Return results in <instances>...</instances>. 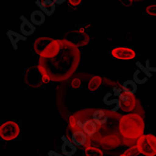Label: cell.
<instances>
[{
    "label": "cell",
    "instance_id": "obj_1",
    "mask_svg": "<svg viewBox=\"0 0 156 156\" xmlns=\"http://www.w3.org/2000/svg\"><path fill=\"white\" fill-rule=\"evenodd\" d=\"M60 41L61 51L58 55L52 59L39 58L38 64L52 81L57 82L66 80L71 77L78 68L80 61L79 48L64 38H61Z\"/></svg>",
    "mask_w": 156,
    "mask_h": 156
},
{
    "label": "cell",
    "instance_id": "obj_2",
    "mask_svg": "<svg viewBox=\"0 0 156 156\" xmlns=\"http://www.w3.org/2000/svg\"><path fill=\"white\" fill-rule=\"evenodd\" d=\"M119 130L121 135L126 139H138L144 136V119L137 113H129L123 115L120 120Z\"/></svg>",
    "mask_w": 156,
    "mask_h": 156
},
{
    "label": "cell",
    "instance_id": "obj_3",
    "mask_svg": "<svg viewBox=\"0 0 156 156\" xmlns=\"http://www.w3.org/2000/svg\"><path fill=\"white\" fill-rule=\"evenodd\" d=\"M34 50L39 58L52 59L61 51V41L48 37H37L34 42Z\"/></svg>",
    "mask_w": 156,
    "mask_h": 156
},
{
    "label": "cell",
    "instance_id": "obj_4",
    "mask_svg": "<svg viewBox=\"0 0 156 156\" xmlns=\"http://www.w3.org/2000/svg\"><path fill=\"white\" fill-rule=\"evenodd\" d=\"M24 80L28 86L37 88L41 86L42 84L49 83L51 80L46 74L44 69L37 65V66H31L26 70Z\"/></svg>",
    "mask_w": 156,
    "mask_h": 156
},
{
    "label": "cell",
    "instance_id": "obj_5",
    "mask_svg": "<svg viewBox=\"0 0 156 156\" xmlns=\"http://www.w3.org/2000/svg\"><path fill=\"white\" fill-rule=\"evenodd\" d=\"M21 134L19 123L14 121H7L0 125V136L2 139L10 141L16 139Z\"/></svg>",
    "mask_w": 156,
    "mask_h": 156
},
{
    "label": "cell",
    "instance_id": "obj_6",
    "mask_svg": "<svg viewBox=\"0 0 156 156\" xmlns=\"http://www.w3.org/2000/svg\"><path fill=\"white\" fill-rule=\"evenodd\" d=\"M64 39L68 41L69 43H71L75 47L79 48L86 46L90 41V37L84 30L79 29L66 32L64 35Z\"/></svg>",
    "mask_w": 156,
    "mask_h": 156
},
{
    "label": "cell",
    "instance_id": "obj_7",
    "mask_svg": "<svg viewBox=\"0 0 156 156\" xmlns=\"http://www.w3.org/2000/svg\"><path fill=\"white\" fill-rule=\"evenodd\" d=\"M114 94L115 96L118 97V99L120 100L121 103V108L122 110H123L124 112H131L134 110V108L136 106V99L134 95H127L124 93L122 94V89H119V88H114Z\"/></svg>",
    "mask_w": 156,
    "mask_h": 156
},
{
    "label": "cell",
    "instance_id": "obj_8",
    "mask_svg": "<svg viewBox=\"0 0 156 156\" xmlns=\"http://www.w3.org/2000/svg\"><path fill=\"white\" fill-rule=\"evenodd\" d=\"M111 55L113 58L118 59V60H122V61H128V60H133L136 58V51L127 47H116L111 51Z\"/></svg>",
    "mask_w": 156,
    "mask_h": 156
},
{
    "label": "cell",
    "instance_id": "obj_9",
    "mask_svg": "<svg viewBox=\"0 0 156 156\" xmlns=\"http://www.w3.org/2000/svg\"><path fill=\"white\" fill-rule=\"evenodd\" d=\"M136 146L138 149L139 153L143 154L145 156H154L156 155V152L152 150L150 143L148 142L146 136H142L140 138L137 139Z\"/></svg>",
    "mask_w": 156,
    "mask_h": 156
},
{
    "label": "cell",
    "instance_id": "obj_10",
    "mask_svg": "<svg viewBox=\"0 0 156 156\" xmlns=\"http://www.w3.org/2000/svg\"><path fill=\"white\" fill-rule=\"evenodd\" d=\"M78 127L90 137L94 136L97 132V124L93 120H86L83 122L78 121Z\"/></svg>",
    "mask_w": 156,
    "mask_h": 156
},
{
    "label": "cell",
    "instance_id": "obj_11",
    "mask_svg": "<svg viewBox=\"0 0 156 156\" xmlns=\"http://www.w3.org/2000/svg\"><path fill=\"white\" fill-rule=\"evenodd\" d=\"M21 25H20V31L21 34L24 37H30L36 32V26L31 23V21L27 20L23 15L21 16Z\"/></svg>",
    "mask_w": 156,
    "mask_h": 156
},
{
    "label": "cell",
    "instance_id": "obj_12",
    "mask_svg": "<svg viewBox=\"0 0 156 156\" xmlns=\"http://www.w3.org/2000/svg\"><path fill=\"white\" fill-rule=\"evenodd\" d=\"M36 5L40 9L42 12H44L46 16H51L56 9V5L52 0H44V1H36Z\"/></svg>",
    "mask_w": 156,
    "mask_h": 156
},
{
    "label": "cell",
    "instance_id": "obj_13",
    "mask_svg": "<svg viewBox=\"0 0 156 156\" xmlns=\"http://www.w3.org/2000/svg\"><path fill=\"white\" fill-rule=\"evenodd\" d=\"M7 37L9 40V42L11 43V46L13 47L14 51H17L18 50V46H19V43L22 41H26L27 40V37H24L23 35L20 34V33H17L13 30H9L7 31Z\"/></svg>",
    "mask_w": 156,
    "mask_h": 156
},
{
    "label": "cell",
    "instance_id": "obj_14",
    "mask_svg": "<svg viewBox=\"0 0 156 156\" xmlns=\"http://www.w3.org/2000/svg\"><path fill=\"white\" fill-rule=\"evenodd\" d=\"M62 140H63V144L61 147V151L62 153L65 156H72L76 153L77 151V146L73 144V142L71 140L67 139L66 136H62Z\"/></svg>",
    "mask_w": 156,
    "mask_h": 156
},
{
    "label": "cell",
    "instance_id": "obj_15",
    "mask_svg": "<svg viewBox=\"0 0 156 156\" xmlns=\"http://www.w3.org/2000/svg\"><path fill=\"white\" fill-rule=\"evenodd\" d=\"M71 141L76 146H83L87 143L88 136L83 131L81 130H76L72 136H71Z\"/></svg>",
    "mask_w": 156,
    "mask_h": 156
},
{
    "label": "cell",
    "instance_id": "obj_16",
    "mask_svg": "<svg viewBox=\"0 0 156 156\" xmlns=\"http://www.w3.org/2000/svg\"><path fill=\"white\" fill-rule=\"evenodd\" d=\"M122 89L127 95H134L137 91V84L133 80H127L122 83Z\"/></svg>",
    "mask_w": 156,
    "mask_h": 156
},
{
    "label": "cell",
    "instance_id": "obj_17",
    "mask_svg": "<svg viewBox=\"0 0 156 156\" xmlns=\"http://www.w3.org/2000/svg\"><path fill=\"white\" fill-rule=\"evenodd\" d=\"M30 21L35 26L36 25H41V24H43L46 21V15L44 14V12H42L39 9L34 10L30 15Z\"/></svg>",
    "mask_w": 156,
    "mask_h": 156
},
{
    "label": "cell",
    "instance_id": "obj_18",
    "mask_svg": "<svg viewBox=\"0 0 156 156\" xmlns=\"http://www.w3.org/2000/svg\"><path fill=\"white\" fill-rule=\"evenodd\" d=\"M93 121L97 124V125H104L105 123H107L108 118L107 116V114L105 113L104 110L102 109H96L94 111L93 113Z\"/></svg>",
    "mask_w": 156,
    "mask_h": 156
},
{
    "label": "cell",
    "instance_id": "obj_19",
    "mask_svg": "<svg viewBox=\"0 0 156 156\" xmlns=\"http://www.w3.org/2000/svg\"><path fill=\"white\" fill-rule=\"evenodd\" d=\"M102 78L100 76H94L90 79L89 82H88V90L91 92L96 91L99 87L101 86L102 84Z\"/></svg>",
    "mask_w": 156,
    "mask_h": 156
},
{
    "label": "cell",
    "instance_id": "obj_20",
    "mask_svg": "<svg viewBox=\"0 0 156 156\" xmlns=\"http://www.w3.org/2000/svg\"><path fill=\"white\" fill-rule=\"evenodd\" d=\"M85 156H104L103 151L93 146H87L84 150Z\"/></svg>",
    "mask_w": 156,
    "mask_h": 156
},
{
    "label": "cell",
    "instance_id": "obj_21",
    "mask_svg": "<svg viewBox=\"0 0 156 156\" xmlns=\"http://www.w3.org/2000/svg\"><path fill=\"white\" fill-rule=\"evenodd\" d=\"M133 78H134L133 80H134L136 84H144V83L147 82V80H148V79H149L144 73L141 72L139 69L136 70V71L134 72Z\"/></svg>",
    "mask_w": 156,
    "mask_h": 156
},
{
    "label": "cell",
    "instance_id": "obj_22",
    "mask_svg": "<svg viewBox=\"0 0 156 156\" xmlns=\"http://www.w3.org/2000/svg\"><path fill=\"white\" fill-rule=\"evenodd\" d=\"M136 66L138 67V69L140 70L141 72L144 73L148 78H151L152 76V74L149 71V70L147 69V67L145 66V65H143L142 63H140V62H136Z\"/></svg>",
    "mask_w": 156,
    "mask_h": 156
},
{
    "label": "cell",
    "instance_id": "obj_23",
    "mask_svg": "<svg viewBox=\"0 0 156 156\" xmlns=\"http://www.w3.org/2000/svg\"><path fill=\"white\" fill-rule=\"evenodd\" d=\"M126 156H137L139 154L138 149L136 146H133L131 148H128L124 152H123Z\"/></svg>",
    "mask_w": 156,
    "mask_h": 156
},
{
    "label": "cell",
    "instance_id": "obj_24",
    "mask_svg": "<svg viewBox=\"0 0 156 156\" xmlns=\"http://www.w3.org/2000/svg\"><path fill=\"white\" fill-rule=\"evenodd\" d=\"M146 137H147V140H148V142L150 143L151 147L152 148V150L156 152V136L150 134V135H147Z\"/></svg>",
    "mask_w": 156,
    "mask_h": 156
},
{
    "label": "cell",
    "instance_id": "obj_25",
    "mask_svg": "<svg viewBox=\"0 0 156 156\" xmlns=\"http://www.w3.org/2000/svg\"><path fill=\"white\" fill-rule=\"evenodd\" d=\"M146 12L151 16H154L156 17V4H152V5H149L146 7Z\"/></svg>",
    "mask_w": 156,
    "mask_h": 156
},
{
    "label": "cell",
    "instance_id": "obj_26",
    "mask_svg": "<svg viewBox=\"0 0 156 156\" xmlns=\"http://www.w3.org/2000/svg\"><path fill=\"white\" fill-rule=\"evenodd\" d=\"M80 84H81V81L79 78H74L72 80H71V87L73 89H78L80 87Z\"/></svg>",
    "mask_w": 156,
    "mask_h": 156
},
{
    "label": "cell",
    "instance_id": "obj_27",
    "mask_svg": "<svg viewBox=\"0 0 156 156\" xmlns=\"http://www.w3.org/2000/svg\"><path fill=\"white\" fill-rule=\"evenodd\" d=\"M69 124L71 127H73V128H77V126H78V121L75 119L74 116H70L69 117Z\"/></svg>",
    "mask_w": 156,
    "mask_h": 156
},
{
    "label": "cell",
    "instance_id": "obj_28",
    "mask_svg": "<svg viewBox=\"0 0 156 156\" xmlns=\"http://www.w3.org/2000/svg\"><path fill=\"white\" fill-rule=\"evenodd\" d=\"M80 3H81L80 0H68V4L71 7H74V8L80 6Z\"/></svg>",
    "mask_w": 156,
    "mask_h": 156
},
{
    "label": "cell",
    "instance_id": "obj_29",
    "mask_svg": "<svg viewBox=\"0 0 156 156\" xmlns=\"http://www.w3.org/2000/svg\"><path fill=\"white\" fill-rule=\"evenodd\" d=\"M145 66L147 67V69L149 70V71H150L151 74H152L153 72H156V67H153V66H150V60H147Z\"/></svg>",
    "mask_w": 156,
    "mask_h": 156
},
{
    "label": "cell",
    "instance_id": "obj_30",
    "mask_svg": "<svg viewBox=\"0 0 156 156\" xmlns=\"http://www.w3.org/2000/svg\"><path fill=\"white\" fill-rule=\"evenodd\" d=\"M48 156H65L64 154H60L58 152H56L54 151H50L48 152Z\"/></svg>",
    "mask_w": 156,
    "mask_h": 156
},
{
    "label": "cell",
    "instance_id": "obj_31",
    "mask_svg": "<svg viewBox=\"0 0 156 156\" xmlns=\"http://www.w3.org/2000/svg\"><path fill=\"white\" fill-rule=\"evenodd\" d=\"M52 1L54 2L55 5H62L66 2L65 0H52Z\"/></svg>",
    "mask_w": 156,
    "mask_h": 156
},
{
    "label": "cell",
    "instance_id": "obj_32",
    "mask_svg": "<svg viewBox=\"0 0 156 156\" xmlns=\"http://www.w3.org/2000/svg\"><path fill=\"white\" fill-rule=\"evenodd\" d=\"M120 156H126V155L124 153H122V154H120Z\"/></svg>",
    "mask_w": 156,
    "mask_h": 156
}]
</instances>
